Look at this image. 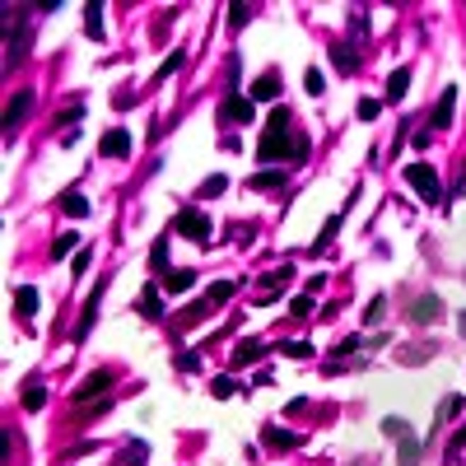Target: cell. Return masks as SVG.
<instances>
[{"label":"cell","mask_w":466,"mask_h":466,"mask_svg":"<svg viewBox=\"0 0 466 466\" xmlns=\"http://www.w3.org/2000/svg\"><path fill=\"white\" fill-rule=\"evenodd\" d=\"M406 182H411V187L420 191L429 205H438V200H443V182H438V173H433L429 164H411V168H406Z\"/></svg>","instance_id":"cell-1"},{"label":"cell","mask_w":466,"mask_h":466,"mask_svg":"<svg viewBox=\"0 0 466 466\" xmlns=\"http://www.w3.org/2000/svg\"><path fill=\"white\" fill-rule=\"evenodd\" d=\"M178 233L205 247V243H210V220H205L200 210H182V215H178Z\"/></svg>","instance_id":"cell-2"},{"label":"cell","mask_w":466,"mask_h":466,"mask_svg":"<svg viewBox=\"0 0 466 466\" xmlns=\"http://www.w3.org/2000/svg\"><path fill=\"white\" fill-rule=\"evenodd\" d=\"M438 317H443V299H438V294H420V299L411 303V322L415 326H433Z\"/></svg>","instance_id":"cell-3"},{"label":"cell","mask_w":466,"mask_h":466,"mask_svg":"<svg viewBox=\"0 0 466 466\" xmlns=\"http://www.w3.org/2000/svg\"><path fill=\"white\" fill-rule=\"evenodd\" d=\"M289 154V131H266L261 135V144H256V159L261 164H275V159Z\"/></svg>","instance_id":"cell-4"},{"label":"cell","mask_w":466,"mask_h":466,"mask_svg":"<svg viewBox=\"0 0 466 466\" xmlns=\"http://www.w3.org/2000/svg\"><path fill=\"white\" fill-rule=\"evenodd\" d=\"M108 387H112V373H108V368H93V373L70 392V401H93V397H103Z\"/></svg>","instance_id":"cell-5"},{"label":"cell","mask_w":466,"mask_h":466,"mask_svg":"<svg viewBox=\"0 0 466 466\" xmlns=\"http://www.w3.org/2000/svg\"><path fill=\"white\" fill-rule=\"evenodd\" d=\"M103 154H108V159H126V154H131V131H126V126H112V131L103 135Z\"/></svg>","instance_id":"cell-6"},{"label":"cell","mask_w":466,"mask_h":466,"mask_svg":"<svg viewBox=\"0 0 466 466\" xmlns=\"http://www.w3.org/2000/svg\"><path fill=\"white\" fill-rule=\"evenodd\" d=\"M247 93H252V103H275L280 98V75L266 70L261 79H252V89H247Z\"/></svg>","instance_id":"cell-7"},{"label":"cell","mask_w":466,"mask_h":466,"mask_svg":"<svg viewBox=\"0 0 466 466\" xmlns=\"http://www.w3.org/2000/svg\"><path fill=\"white\" fill-rule=\"evenodd\" d=\"M285 182H289V168H266V173H252L247 187L252 191H275V187H285Z\"/></svg>","instance_id":"cell-8"},{"label":"cell","mask_w":466,"mask_h":466,"mask_svg":"<svg viewBox=\"0 0 466 466\" xmlns=\"http://www.w3.org/2000/svg\"><path fill=\"white\" fill-rule=\"evenodd\" d=\"M397 466H420V438L411 429L397 438Z\"/></svg>","instance_id":"cell-9"},{"label":"cell","mask_w":466,"mask_h":466,"mask_svg":"<svg viewBox=\"0 0 466 466\" xmlns=\"http://www.w3.org/2000/svg\"><path fill=\"white\" fill-rule=\"evenodd\" d=\"M453 112H457V89H443V98L433 108V131H448L453 126Z\"/></svg>","instance_id":"cell-10"},{"label":"cell","mask_w":466,"mask_h":466,"mask_svg":"<svg viewBox=\"0 0 466 466\" xmlns=\"http://www.w3.org/2000/svg\"><path fill=\"white\" fill-rule=\"evenodd\" d=\"M261 355H266V345H261V341H238V345H233V368L256 364Z\"/></svg>","instance_id":"cell-11"},{"label":"cell","mask_w":466,"mask_h":466,"mask_svg":"<svg viewBox=\"0 0 466 466\" xmlns=\"http://www.w3.org/2000/svg\"><path fill=\"white\" fill-rule=\"evenodd\" d=\"M98 303H103V285L93 289V294H89V303H84V317H79V326H75V336H79V341H84V336L93 331V317H98Z\"/></svg>","instance_id":"cell-12"},{"label":"cell","mask_w":466,"mask_h":466,"mask_svg":"<svg viewBox=\"0 0 466 466\" xmlns=\"http://www.w3.org/2000/svg\"><path fill=\"white\" fill-rule=\"evenodd\" d=\"M140 312H144V317H164V294H159V285L140 289Z\"/></svg>","instance_id":"cell-13"},{"label":"cell","mask_w":466,"mask_h":466,"mask_svg":"<svg viewBox=\"0 0 466 466\" xmlns=\"http://www.w3.org/2000/svg\"><path fill=\"white\" fill-rule=\"evenodd\" d=\"M406 89H411V70L401 66V70H392V75H387V103H401V98H406Z\"/></svg>","instance_id":"cell-14"},{"label":"cell","mask_w":466,"mask_h":466,"mask_svg":"<svg viewBox=\"0 0 466 466\" xmlns=\"http://www.w3.org/2000/svg\"><path fill=\"white\" fill-rule=\"evenodd\" d=\"M196 285V271H168V280H164V289L178 299V294H187V289Z\"/></svg>","instance_id":"cell-15"},{"label":"cell","mask_w":466,"mask_h":466,"mask_svg":"<svg viewBox=\"0 0 466 466\" xmlns=\"http://www.w3.org/2000/svg\"><path fill=\"white\" fill-rule=\"evenodd\" d=\"M14 312H19V317H33V312H38V289L33 285L14 289Z\"/></svg>","instance_id":"cell-16"},{"label":"cell","mask_w":466,"mask_h":466,"mask_svg":"<svg viewBox=\"0 0 466 466\" xmlns=\"http://www.w3.org/2000/svg\"><path fill=\"white\" fill-rule=\"evenodd\" d=\"M28 108H33V93H28V89H23V93H14V98H10V108H5V126H19V117H23Z\"/></svg>","instance_id":"cell-17"},{"label":"cell","mask_w":466,"mask_h":466,"mask_svg":"<svg viewBox=\"0 0 466 466\" xmlns=\"http://www.w3.org/2000/svg\"><path fill=\"white\" fill-rule=\"evenodd\" d=\"M84 33H89L93 42L103 38V5H98V0H89V5H84Z\"/></svg>","instance_id":"cell-18"},{"label":"cell","mask_w":466,"mask_h":466,"mask_svg":"<svg viewBox=\"0 0 466 466\" xmlns=\"http://www.w3.org/2000/svg\"><path fill=\"white\" fill-rule=\"evenodd\" d=\"M252 98H238V93H229V103H224V112H229L233 122H252Z\"/></svg>","instance_id":"cell-19"},{"label":"cell","mask_w":466,"mask_h":466,"mask_svg":"<svg viewBox=\"0 0 466 466\" xmlns=\"http://www.w3.org/2000/svg\"><path fill=\"white\" fill-rule=\"evenodd\" d=\"M61 210H66L70 220H84V215H89L93 205H89V200H84V196H79V191H70V196H61Z\"/></svg>","instance_id":"cell-20"},{"label":"cell","mask_w":466,"mask_h":466,"mask_svg":"<svg viewBox=\"0 0 466 466\" xmlns=\"http://www.w3.org/2000/svg\"><path fill=\"white\" fill-rule=\"evenodd\" d=\"M233 289H238V280H220V285L205 289V303H210V308H215V303H229V299H233Z\"/></svg>","instance_id":"cell-21"},{"label":"cell","mask_w":466,"mask_h":466,"mask_svg":"<svg viewBox=\"0 0 466 466\" xmlns=\"http://www.w3.org/2000/svg\"><path fill=\"white\" fill-rule=\"evenodd\" d=\"M331 56H336V70H345V75L359 66V61H355V47H350V42H336V47H331Z\"/></svg>","instance_id":"cell-22"},{"label":"cell","mask_w":466,"mask_h":466,"mask_svg":"<svg viewBox=\"0 0 466 466\" xmlns=\"http://www.w3.org/2000/svg\"><path fill=\"white\" fill-rule=\"evenodd\" d=\"M75 247H79V233H61V238L52 243V256H56V261H66V252H75Z\"/></svg>","instance_id":"cell-23"},{"label":"cell","mask_w":466,"mask_h":466,"mask_svg":"<svg viewBox=\"0 0 466 466\" xmlns=\"http://www.w3.org/2000/svg\"><path fill=\"white\" fill-rule=\"evenodd\" d=\"M382 312H387V299L377 294V299H368V312H364V326H377L382 322Z\"/></svg>","instance_id":"cell-24"},{"label":"cell","mask_w":466,"mask_h":466,"mask_svg":"<svg viewBox=\"0 0 466 466\" xmlns=\"http://www.w3.org/2000/svg\"><path fill=\"white\" fill-rule=\"evenodd\" d=\"M266 443H271V448H294L299 438H294L289 429H266Z\"/></svg>","instance_id":"cell-25"},{"label":"cell","mask_w":466,"mask_h":466,"mask_svg":"<svg viewBox=\"0 0 466 466\" xmlns=\"http://www.w3.org/2000/svg\"><path fill=\"white\" fill-rule=\"evenodd\" d=\"M224 187H229V178H224V173H215V178H205V182H200V196H220Z\"/></svg>","instance_id":"cell-26"},{"label":"cell","mask_w":466,"mask_h":466,"mask_svg":"<svg viewBox=\"0 0 466 466\" xmlns=\"http://www.w3.org/2000/svg\"><path fill=\"white\" fill-rule=\"evenodd\" d=\"M336 229H341V215H331V220H326V229L317 233V243H312V247L322 252V247H326V243H331V238H336Z\"/></svg>","instance_id":"cell-27"},{"label":"cell","mask_w":466,"mask_h":466,"mask_svg":"<svg viewBox=\"0 0 466 466\" xmlns=\"http://www.w3.org/2000/svg\"><path fill=\"white\" fill-rule=\"evenodd\" d=\"M359 122H373V117H377V112H382V103H377V98H359Z\"/></svg>","instance_id":"cell-28"},{"label":"cell","mask_w":466,"mask_h":466,"mask_svg":"<svg viewBox=\"0 0 466 466\" xmlns=\"http://www.w3.org/2000/svg\"><path fill=\"white\" fill-rule=\"evenodd\" d=\"M42 401H47L42 387H28V392H23V411H42Z\"/></svg>","instance_id":"cell-29"},{"label":"cell","mask_w":466,"mask_h":466,"mask_svg":"<svg viewBox=\"0 0 466 466\" xmlns=\"http://www.w3.org/2000/svg\"><path fill=\"white\" fill-rule=\"evenodd\" d=\"M247 19H252V5H243V0H238V5L229 10V23H233V28H243Z\"/></svg>","instance_id":"cell-30"},{"label":"cell","mask_w":466,"mask_h":466,"mask_svg":"<svg viewBox=\"0 0 466 466\" xmlns=\"http://www.w3.org/2000/svg\"><path fill=\"white\" fill-rule=\"evenodd\" d=\"M285 126H289V108L275 103V108H271V131H285Z\"/></svg>","instance_id":"cell-31"},{"label":"cell","mask_w":466,"mask_h":466,"mask_svg":"<svg viewBox=\"0 0 466 466\" xmlns=\"http://www.w3.org/2000/svg\"><path fill=\"white\" fill-rule=\"evenodd\" d=\"M210 392H215V397H233V392H238V382H233V377H215V382H210Z\"/></svg>","instance_id":"cell-32"},{"label":"cell","mask_w":466,"mask_h":466,"mask_svg":"<svg viewBox=\"0 0 466 466\" xmlns=\"http://www.w3.org/2000/svg\"><path fill=\"white\" fill-rule=\"evenodd\" d=\"M289 312H294V317H312V294H299V299L289 303Z\"/></svg>","instance_id":"cell-33"},{"label":"cell","mask_w":466,"mask_h":466,"mask_svg":"<svg viewBox=\"0 0 466 466\" xmlns=\"http://www.w3.org/2000/svg\"><path fill=\"white\" fill-rule=\"evenodd\" d=\"M406 429H411V424H406V420H397V415H387V420H382V433H387V438H401Z\"/></svg>","instance_id":"cell-34"},{"label":"cell","mask_w":466,"mask_h":466,"mask_svg":"<svg viewBox=\"0 0 466 466\" xmlns=\"http://www.w3.org/2000/svg\"><path fill=\"white\" fill-rule=\"evenodd\" d=\"M285 355L289 359H312V345L308 341H294V345H285Z\"/></svg>","instance_id":"cell-35"},{"label":"cell","mask_w":466,"mask_h":466,"mask_svg":"<svg viewBox=\"0 0 466 466\" xmlns=\"http://www.w3.org/2000/svg\"><path fill=\"white\" fill-rule=\"evenodd\" d=\"M178 66H182V52H173V56H168V61H164V66L154 70V79H168V75H173V70H178Z\"/></svg>","instance_id":"cell-36"},{"label":"cell","mask_w":466,"mask_h":466,"mask_svg":"<svg viewBox=\"0 0 466 466\" xmlns=\"http://www.w3.org/2000/svg\"><path fill=\"white\" fill-rule=\"evenodd\" d=\"M303 89H308V93H322V70H308V75H303Z\"/></svg>","instance_id":"cell-37"},{"label":"cell","mask_w":466,"mask_h":466,"mask_svg":"<svg viewBox=\"0 0 466 466\" xmlns=\"http://www.w3.org/2000/svg\"><path fill=\"white\" fill-rule=\"evenodd\" d=\"M149 261H154V271L168 266V243H154V252H149Z\"/></svg>","instance_id":"cell-38"},{"label":"cell","mask_w":466,"mask_h":466,"mask_svg":"<svg viewBox=\"0 0 466 466\" xmlns=\"http://www.w3.org/2000/svg\"><path fill=\"white\" fill-rule=\"evenodd\" d=\"M89 261H93V252H89V247H79V252H75V275H84Z\"/></svg>","instance_id":"cell-39"},{"label":"cell","mask_w":466,"mask_h":466,"mask_svg":"<svg viewBox=\"0 0 466 466\" xmlns=\"http://www.w3.org/2000/svg\"><path fill=\"white\" fill-rule=\"evenodd\" d=\"M303 159H308V140H303V135H294V164H303Z\"/></svg>","instance_id":"cell-40"},{"label":"cell","mask_w":466,"mask_h":466,"mask_svg":"<svg viewBox=\"0 0 466 466\" xmlns=\"http://www.w3.org/2000/svg\"><path fill=\"white\" fill-rule=\"evenodd\" d=\"M462 406H466L462 397H448V401H443V415H462Z\"/></svg>","instance_id":"cell-41"},{"label":"cell","mask_w":466,"mask_h":466,"mask_svg":"<svg viewBox=\"0 0 466 466\" xmlns=\"http://www.w3.org/2000/svg\"><path fill=\"white\" fill-rule=\"evenodd\" d=\"M457 331H462V336H466V312H457Z\"/></svg>","instance_id":"cell-42"}]
</instances>
